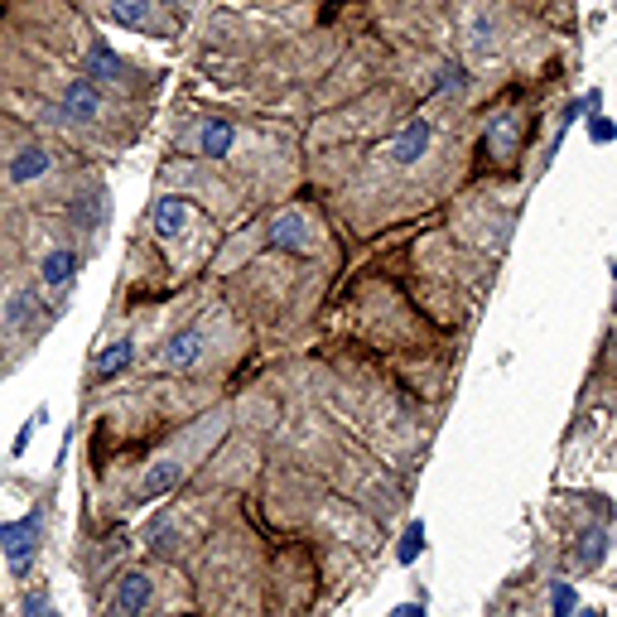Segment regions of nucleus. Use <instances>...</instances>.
Listing matches in <instances>:
<instances>
[{"label":"nucleus","mask_w":617,"mask_h":617,"mask_svg":"<svg viewBox=\"0 0 617 617\" xmlns=\"http://www.w3.org/2000/svg\"><path fill=\"white\" fill-rule=\"evenodd\" d=\"M39 516L29 511L20 521H0V555L10 564V574H29V564L39 555Z\"/></svg>","instance_id":"1"},{"label":"nucleus","mask_w":617,"mask_h":617,"mask_svg":"<svg viewBox=\"0 0 617 617\" xmlns=\"http://www.w3.org/2000/svg\"><path fill=\"white\" fill-rule=\"evenodd\" d=\"M266 246L270 251H290V256H309V251H314V227H309V217L295 213V208L280 213V217H270Z\"/></svg>","instance_id":"2"},{"label":"nucleus","mask_w":617,"mask_h":617,"mask_svg":"<svg viewBox=\"0 0 617 617\" xmlns=\"http://www.w3.org/2000/svg\"><path fill=\"white\" fill-rule=\"evenodd\" d=\"M58 107H63V116H73V121H97V116H102V87L78 73V78H68Z\"/></svg>","instance_id":"3"},{"label":"nucleus","mask_w":617,"mask_h":617,"mask_svg":"<svg viewBox=\"0 0 617 617\" xmlns=\"http://www.w3.org/2000/svg\"><path fill=\"white\" fill-rule=\"evenodd\" d=\"M203 348H208V338H203V328H179L169 343H164L160 362L169 372H193L198 362H203Z\"/></svg>","instance_id":"4"},{"label":"nucleus","mask_w":617,"mask_h":617,"mask_svg":"<svg viewBox=\"0 0 617 617\" xmlns=\"http://www.w3.org/2000/svg\"><path fill=\"white\" fill-rule=\"evenodd\" d=\"M430 140H434L430 116H415V121H410V126L396 135V145H391V164H396V169L420 164V160H425V150H430Z\"/></svg>","instance_id":"5"},{"label":"nucleus","mask_w":617,"mask_h":617,"mask_svg":"<svg viewBox=\"0 0 617 617\" xmlns=\"http://www.w3.org/2000/svg\"><path fill=\"white\" fill-rule=\"evenodd\" d=\"M521 150V116H492L483 131V155L492 160H511Z\"/></svg>","instance_id":"6"},{"label":"nucleus","mask_w":617,"mask_h":617,"mask_svg":"<svg viewBox=\"0 0 617 617\" xmlns=\"http://www.w3.org/2000/svg\"><path fill=\"white\" fill-rule=\"evenodd\" d=\"M150 593H155V584H150L145 574H121V579H116L111 608H116V617H140L145 608H150Z\"/></svg>","instance_id":"7"},{"label":"nucleus","mask_w":617,"mask_h":617,"mask_svg":"<svg viewBox=\"0 0 617 617\" xmlns=\"http://www.w3.org/2000/svg\"><path fill=\"white\" fill-rule=\"evenodd\" d=\"M78 270H82L78 251H73V246H58V251H49V256L39 261V285H44V290H63V285H73Z\"/></svg>","instance_id":"8"},{"label":"nucleus","mask_w":617,"mask_h":617,"mask_svg":"<svg viewBox=\"0 0 617 617\" xmlns=\"http://www.w3.org/2000/svg\"><path fill=\"white\" fill-rule=\"evenodd\" d=\"M179 483H184V463H179V458H160V463H150L145 478H140V502H155L164 492H174Z\"/></svg>","instance_id":"9"},{"label":"nucleus","mask_w":617,"mask_h":617,"mask_svg":"<svg viewBox=\"0 0 617 617\" xmlns=\"http://www.w3.org/2000/svg\"><path fill=\"white\" fill-rule=\"evenodd\" d=\"M78 73H82V78H92V82H116V78H121V58H116V49H111V44L92 39V44H87V54H82Z\"/></svg>","instance_id":"10"},{"label":"nucleus","mask_w":617,"mask_h":617,"mask_svg":"<svg viewBox=\"0 0 617 617\" xmlns=\"http://www.w3.org/2000/svg\"><path fill=\"white\" fill-rule=\"evenodd\" d=\"M150 217H155V232L160 237H179L188 222H193V208H188L179 193H164V198H155V213Z\"/></svg>","instance_id":"11"},{"label":"nucleus","mask_w":617,"mask_h":617,"mask_svg":"<svg viewBox=\"0 0 617 617\" xmlns=\"http://www.w3.org/2000/svg\"><path fill=\"white\" fill-rule=\"evenodd\" d=\"M49 169H54V155H49L44 145H25V150L10 160L5 174H10V184H34V179H44Z\"/></svg>","instance_id":"12"},{"label":"nucleus","mask_w":617,"mask_h":617,"mask_svg":"<svg viewBox=\"0 0 617 617\" xmlns=\"http://www.w3.org/2000/svg\"><path fill=\"white\" fill-rule=\"evenodd\" d=\"M232 140H237V126H232V121H203V131H198V155L227 160V155H232Z\"/></svg>","instance_id":"13"},{"label":"nucleus","mask_w":617,"mask_h":617,"mask_svg":"<svg viewBox=\"0 0 617 617\" xmlns=\"http://www.w3.org/2000/svg\"><path fill=\"white\" fill-rule=\"evenodd\" d=\"M463 39H468V49L473 54H497V20L492 15H468L463 20Z\"/></svg>","instance_id":"14"},{"label":"nucleus","mask_w":617,"mask_h":617,"mask_svg":"<svg viewBox=\"0 0 617 617\" xmlns=\"http://www.w3.org/2000/svg\"><path fill=\"white\" fill-rule=\"evenodd\" d=\"M603 555H608V531H603V526L579 531V540H574V564H579V569H593V564H603Z\"/></svg>","instance_id":"15"},{"label":"nucleus","mask_w":617,"mask_h":617,"mask_svg":"<svg viewBox=\"0 0 617 617\" xmlns=\"http://www.w3.org/2000/svg\"><path fill=\"white\" fill-rule=\"evenodd\" d=\"M131 362H135V343L131 338H116V343H107V348L97 352L92 367H97V376H121Z\"/></svg>","instance_id":"16"},{"label":"nucleus","mask_w":617,"mask_h":617,"mask_svg":"<svg viewBox=\"0 0 617 617\" xmlns=\"http://www.w3.org/2000/svg\"><path fill=\"white\" fill-rule=\"evenodd\" d=\"M111 20L121 29H150V10H155V0H111L107 5Z\"/></svg>","instance_id":"17"},{"label":"nucleus","mask_w":617,"mask_h":617,"mask_svg":"<svg viewBox=\"0 0 617 617\" xmlns=\"http://www.w3.org/2000/svg\"><path fill=\"white\" fill-rule=\"evenodd\" d=\"M145 550H150V555H160V560H169V555L179 550V531H174V526L160 516V521L145 531Z\"/></svg>","instance_id":"18"},{"label":"nucleus","mask_w":617,"mask_h":617,"mask_svg":"<svg viewBox=\"0 0 617 617\" xmlns=\"http://www.w3.org/2000/svg\"><path fill=\"white\" fill-rule=\"evenodd\" d=\"M444 92H468V68L463 63H444L439 78L430 82V97H444Z\"/></svg>","instance_id":"19"},{"label":"nucleus","mask_w":617,"mask_h":617,"mask_svg":"<svg viewBox=\"0 0 617 617\" xmlns=\"http://www.w3.org/2000/svg\"><path fill=\"white\" fill-rule=\"evenodd\" d=\"M420 550H425V526H420V521H410V526H405V536H401V545H396V560L415 564V560H420Z\"/></svg>","instance_id":"20"},{"label":"nucleus","mask_w":617,"mask_h":617,"mask_svg":"<svg viewBox=\"0 0 617 617\" xmlns=\"http://www.w3.org/2000/svg\"><path fill=\"white\" fill-rule=\"evenodd\" d=\"M34 304H39V295H34V290H20V295L10 299V314H5V319H10V328H25V323L34 319Z\"/></svg>","instance_id":"21"},{"label":"nucleus","mask_w":617,"mask_h":617,"mask_svg":"<svg viewBox=\"0 0 617 617\" xmlns=\"http://www.w3.org/2000/svg\"><path fill=\"white\" fill-rule=\"evenodd\" d=\"M574 608H579V593L569 589V584H555V589H550V613H555V617H569Z\"/></svg>","instance_id":"22"},{"label":"nucleus","mask_w":617,"mask_h":617,"mask_svg":"<svg viewBox=\"0 0 617 617\" xmlns=\"http://www.w3.org/2000/svg\"><path fill=\"white\" fill-rule=\"evenodd\" d=\"M25 617H58L54 603H49V593H29V598H25Z\"/></svg>","instance_id":"23"},{"label":"nucleus","mask_w":617,"mask_h":617,"mask_svg":"<svg viewBox=\"0 0 617 617\" xmlns=\"http://www.w3.org/2000/svg\"><path fill=\"white\" fill-rule=\"evenodd\" d=\"M589 135L598 140V145H603V140H613V135H617V126H613V121H593Z\"/></svg>","instance_id":"24"},{"label":"nucleus","mask_w":617,"mask_h":617,"mask_svg":"<svg viewBox=\"0 0 617 617\" xmlns=\"http://www.w3.org/2000/svg\"><path fill=\"white\" fill-rule=\"evenodd\" d=\"M391 617H425V603H401Z\"/></svg>","instance_id":"25"},{"label":"nucleus","mask_w":617,"mask_h":617,"mask_svg":"<svg viewBox=\"0 0 617 617\" xmlns=\"http://www.w3.org/2000/svg\"><path fill=\"white\" fill-rule=\"evenodd\" d=\"M160 5H174V10H179V5H188V0H160Z\"/></svg>","instance_id":"26"}]
</instances>
